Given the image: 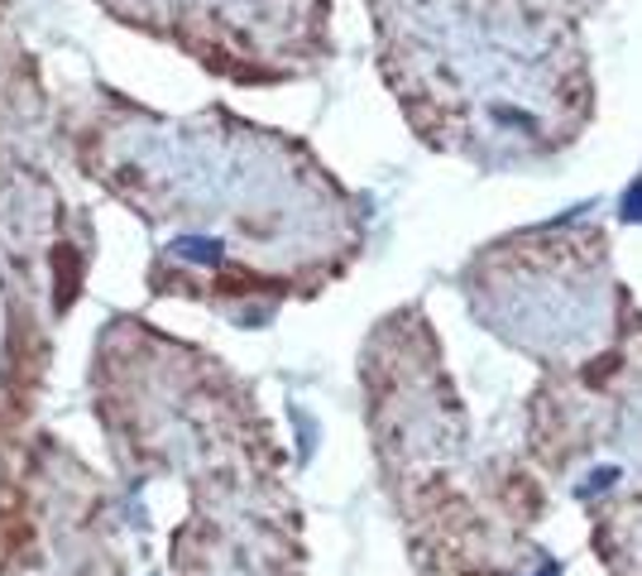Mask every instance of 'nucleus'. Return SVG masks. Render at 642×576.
Returning <instances> with one entry per match:
<instances>
[{
    "label": "nucleus",
    "instance_id": "1",
    "mask_svg": "<svg viewBox=\"0 0 642 576\" xmlns=\"http://www.w3.org/2000/svg\"><path fill=\"white\" fill-rule=\"evenodd\" d=\"M370 437L422 576H542L552 485L523 447H484L427 308L408 303L360 356Z\"/></svg>",
    "mask_w": 642,
    "mask_h": 576
},
{
    "label": "nucleus",
    "instance_id": "2",
    "mask_svg": "<svg viewBox=\"0 0 642 576\" xmlns=\"http://www.w3.org/2000/svg\"><path fill=\"white\" fill-rule=\"evenodd\" d=\"M460 293L470 317L542 375L609 346L633 308L599 226H537L494 240L465 260Z\"/></svg>",
    "mask_w": 642,
    "mask_h": 576
},
{
    "label": "nucleus",
    "instance_id": "3",
    "mask_svg": "<svg viewBox=\"0 0 642 576\" xmlns=\"http://www.w3.org/2000/svg\"><path fill=\"white\" fill-rule=\"evenodd\" d=\"M523 456L580 509L642 495V308L619 336L566 370H547L523 404Z\"/></svg>",
    "mask_w": 642,
    "mask_h": 576
},
{
    "label": "nucleus",
    "instance_id": "4",
    "mask_svg": "<svg viewBox=\"0 0 642 576\" xmlns=\"http://www.w3.org/2000/svg\"><path fill=\"white\" fill-rule=\"evenodd\" d=\"M590 552L609 576H642V495L585 504Z\"/></svg>",
    "mask_w": 642,
    "mask_h": 576
}]
</instances>
